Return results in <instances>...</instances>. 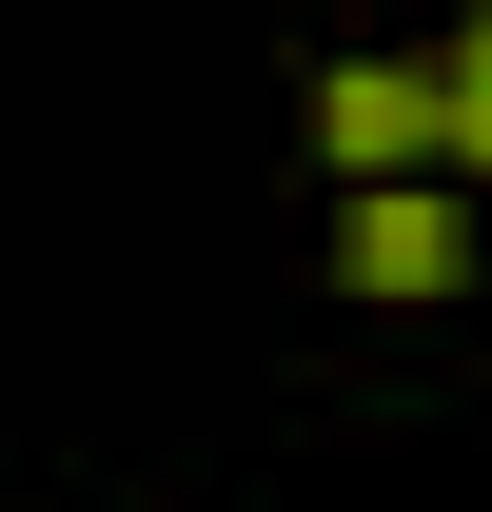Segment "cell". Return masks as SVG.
<instances>
[{
  "label": "cell",
  "instance_id": "cell-2",
  "mask_svg": "<svg viewBox=\"0 0 492 512\" xmlns=\"http://www.w3.org/2000/svg\"><path fill=\"white\" fill-rule=\"evenodd\" d=\"M335 276H355V296H453V276H473V197H433V178H355Z\"/></svg>",
  "mask_w": 492,
  "mask_h": 512
},
{
  "label": "cell",
  "instance_id": "cell-1",
  "mask_svg": "<svg viewBox=\"0 0 492 512\" xmlns=\"http://www.w3.org/2000/svg\"><path fill=\"white\" fill-rule=\"evenodd\" d=\"M315 158L335 178H433L453 158V60H335L315 79Z\"/></svg>",
  "mask_w": 492,
  "mask_h": 512
},
{
  "label": "cell",
  "instance_id": "cell-3",
  "mask_svg": "<svg viewBox=\"0 0 492 512\" xmlns=\"http://www.w3.org/2000/svg\"><path fill=\"white\" fill-rule=\"evenodd\" d=\"M453 158L492 178V0H473V40H453Z\"/></svg>",
  "mask_w": 492,
  "mask_h": 512
}]
</instances>
